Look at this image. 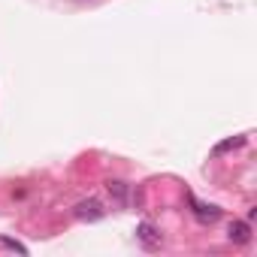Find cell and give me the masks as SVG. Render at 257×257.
I'll use <instances>...</instances> for the list:
<instances>
[{"mask_svg":"<svg viewBox=\"0 0 257 257\" xmlns=\"http://www.w3.org/2000/svg\"><path fill=\"white\" fill-rule=\"evenodd\" d=\"M227 236H230V242L245 245V242L251 239V224H248V221H233V224L227 227Z\"/></svg>","mask_w":257,"mask_h":257,"instance_id":"277c9868","label":"cell"},{"mask_svg":"<svg viewBox=\"0 0 257 257\" xmlns=\"http://www.w3.org/2000/svg\"><path fill=\"white\" fill-rule=\"evenodd\" d=\"M0 245H4V248H10V251H19V254H28V248H25L22 242L10 239V236H0Z\"/></svg>","mask_w":257,"mask_h":257,"instance_id":"52a82bcc","label":"cell"},{"mask_svg":"<svg viewBox=\"0 0 257 257\" xmlns=\"http://www.w3.org/2000/svg\"><path fill=\"white\" fill-rule=\"evenodd\" d=\"M188 203L194 206V215H197L200 221H209V224H212V221H218V218H221V209H218V206H212V203L206 206V203H200L194 194H188Z\"/></svg>","mask_w":257,"mask_h":257,"instance_id":"7a4b0ae2","label":"cell"},{"mask_svg":"<svg viewBox=\"0 0 257 257\" xmlns=\"http://www.w3.org/2000/svg\"><path fill=\"white\" fill-rule=\"evenodd\" d=\"M106 191H109L118 203H124V200H127V185H124V182H106Z\"/></svg>","mask_w":257,"mask_h":257,"instance_id":"8992f818","label":"cell"},{"mask_svg":"<svg viewBox=\"0 0 257 257\" xmlns=\"http://www.w3.org/2000/svg\"><path fill=\"white\" fill-rule=\"evenodd\" d=\"M73 215H76L79 221H100V218L106 215V209H103V203H100L97 197H88V200H82V203L73 209Z\"/></svg>","mask_w":257,"mask_h":257,"instance_id":"6da1fadb","label":"cell"},{"mask_svg":"<svg viewBox=\"0 0 257 257\" xmlns=\"http://www.w3.org/2000/svg\"><path fill=\"white\" fill-rule=\"evenodd\" d=\"M245 146V137H233V140H224V143H218L215 146V155H227V152H233V149H242Z\"/></svg>","mask_w":257,"mask_h":257,"instance_id":"5b68a950","label":"cell"},{"mask_svg":"<svg viewBox=\"0 0 257 257\" xmlns=\"http://www.w3.org/2000/svg\"><path fill=\"white\" fill-rule=\"evenodd\" d=\"M137 239H140L149 251L161 245V233H158V227H155V224H149V221H143V224L137 227Z\"/></svg>","mask_w":257,"mask_h":257,"instance_id":"3957f363","label":"cell"}]
</instances>
